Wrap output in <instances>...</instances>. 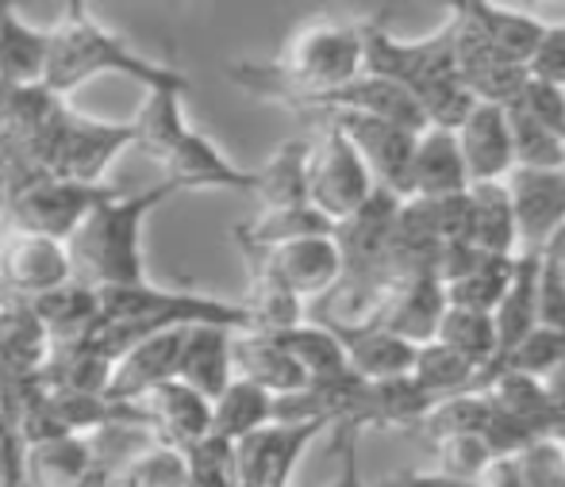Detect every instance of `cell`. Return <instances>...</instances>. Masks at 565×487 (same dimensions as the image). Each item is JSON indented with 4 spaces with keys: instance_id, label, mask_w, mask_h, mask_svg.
<instances>
[{
    "instance_id": "6da1fadb",
    "label": "cell",
    "mask_w": 565,
    "mask_h": 487,
    "mask_svg": "<svg viewBox=\"0 0 565 487\" xmlns=\"http://www.w3.org/2000/svg\"><path fill=\"white\" fill-rule=\"evenodd\" d=\"M365 74L362 20H312L289 35L274 62H235L227 77L235 89L262 104L285 108L289 100L339 89Z\"/></svg>"
},
{
    "instance_id": "7a4b0ae2",
    "label": "cell",
    "mask_w": 565,
    "mask_h": 487,
    "mask_svg": "<svg viewBox=\"0 0 565 487\" xmlns=\"http://www.w3.org/2000/svg\"><path fill=\"white\" fill-rule=\"evenodd\" d=\"M105 74L127 77V82L142 85L147 93H189V77L181 69L135 51L119 31L108 28L105 20H97V12L89 4L74 0L58 20V28H54L51 66H46L43 89L51 97L66 100L74 89H82L93 77Z\"/></svg>"
},
{
    "instance_id": "3957f363",
    "label": "cell",
    "mask_w": 565,
    "mask_h": 487,
    "mask_svg": "<svg viewBox=\"0 0 565 487\" xmlns=\"http://www.w3.org/2000/svg\"><path fill=\"white\" fill-rule=\"evenodd\" d=\"M362 43H365V74L381 82L401 85L404 93L416 97L427 111L431 127H450L458 131L461 119L473 108V97L461 85L458 62H454V35L450 23L419 39H401L377 20H362Z\"/></svg>"
},
{
    "instance_id": "277c9868",
    "label": "cell",
    "mask_w": 565,
    "mask_h": 487,
    "mask_svg": "<svg viewBox=\"0 0 565 487\" xmlns=\"http://www.w3.org/2000/svg\"><path fill=\"white\" fill-rule=\"evenodd\" d=\"M185 193L178 181H158L142 193H119L97 207L70 238V261H74V281L89 284L97 292L113 289H139L147 284L142 266V223L158 204Z\"/></svg>"
},
{
    "instance_id": "5b68a950",
    "label": "cell",
    "mask_w": 565,
    "mask_h": 487,
    "mask_svg": "<svg viewBox=\"0 0 565 487\" xmlns=\"http://www.w3.org/2000/svg\"><path fill=\"white\" fill-rule=\"evenodd\" d=\"M131 123L135 150L154 158L166 170V181H178L185 193L201 188L254 193V170H238L216 142L204 139L185 119V93H147Z\"/></svg>"
},
{
    "instance_id": "8992f818",
    "label": "cell",
    "mask_w": 565,
    "mask_h": 487,
    "mask_svg": "<svg viewBox=\"0 0 565 487\" xmlns=\"http://www.w3.org/2000/svg\"><path fill=\"white\" fill-rule=\"evenodd\" d=\"M377 188L381 185L373 181L354 142L335 123H323L312 139V158H308V204L339 227L350 215L362 212L377 196Z\"/></svg>"
},
{
    "instance_id": "52a82bcc",
    "label": "cell",
    "mask_w": 565,
    "mask_h": 487,
    "mask_svg": "<svg viewBox=\"0 0 565 487\" xmlns=\"http://www.w3.org/2000/svg\"><path fill=\"white\" fill-rule=\"evenodd\" d=\"M124 188L116 185H82V181L51 177V173H39V177H23L12 193V223L31 235H46L70 242V238L82 230V223L97 212L105 199L119 196Z\"/></svg>"
},
{
    "instance_id": "ba28073f",
    "label": "cell",
    "mask_w": 565,
    "mask_h": 487,
    "mask_svg": "<svg viewBox=\"0 0 565 487\" xmlns=\"http://www.w3.org/2000/svg\"><path fill=\"white\" fill-rule=\"evenodd\" d=\"M450 35H454V62H458V77L469 89V97L477 104H500L512 108L515 97L527 85V66L512 62L508 54H500L489 39L477 31V23L461 12L458 4H450Z\"/></svg>"
},
{
    "instance_id": "9c48e42d",
    "label": "cell",
    "mask_w": 565,
    "mask_h": 487,
    "mask_svg": "<svg viewBox=\"0 0 565 487\" xmlns=\"http://www.w3.org/2000/svg\"><path fill=\"white\" fill-rule=\"evenodd\" d=\"M235 250L243 253L246 269H266L305 303L331 300L342 284V250L335 235L300 238V242L277 246V250H250V246H235Z\"/></svg>"
},
{
    "instance_id": "30bf717a",
    "label": "cell",
    "mask_w": 565,
    "mask_h": 487,
    "mask_svg": "<svg viewBox=\"0 0 565 487\" xmlns=\"http://www.w3.org/2000/svg\"><path fill=\"white\" fill-rule=\"evenodd\" d=\"M70 281H74V261L66 242L20 227L0 238V292L4 295L31 303Z\"/></svg>"
},
{
    "instance_id": "8fae6325",
    "label": "cell",
    "mask_w": 565,
    "mask_h": 487,
    "mask_svg": "<svg viewBox=\"0 0 565 487\" xmlns=\"http://www.w3.org/2000/svg\"><path fill=\"white\" fill-rule=\"evenodd\" d=\"M328 430L331 426H323V422H281V419L254 430L250 437H243L235 445L238 487H289L308 445L320 434H328Z\"/></svg>"
},
{
    "instance_id": "7c38bea8",
    "label": "cell",
    "mask_w": 565,
    "mask_h": 487,
    "mask_svg": "<svg viewBox=\"0 0 565 487\" xmlns=\"http://www.w3.org/2000/svg\"><path fill=\"white\" fill-rule=\"evenodd\" d=\"M515 261L520 258H497V253H481L469 242H447L439 261V284L447 295V307L466 311H492L504 303L508 289H512Z\"/></svg>"
},
{
    "instance_id": "4fadbf2b",
    "label": "cell",
    "mask_w": 565,
    "mask_h": 487,
    "mask_svg": "<svg viewBox=\"0 0 565 487\" xmlns=\"http://www.w3.org/2000/svg\"><path fill=\"white\" fill-rule=\"evenodd\" d=\"M131 414L142 430H150L158 445L173 453H189L212 437V403L181 380H170L142 396L131 407Z\"/></svg>"
},
{
    "instance_id": "5bb4252c",
    "label": "cell",
    "mask_w": 565,
    "mask_h": 487,
    "mask_svg": "<svg viewBox=\"0 0 565 487\" xmlns=\"http://www.w3.org/2000/svg\"><path fill=\"white\" fill-rule=\"evenodd\" d=\"M520 223L523 253H546L565 230V165L562 170H515L504 181Z\"/></svg>"
},
{
    "instance_id": "9a60e30c",
    "label": "cell",
    "mask_w": 565,
    "mask_h": 487,
    "mask_svg": "<svg viewBox=\"0 0 565 487\" xmlns=\"http://www.w3.org/2000/svg\"><path fill=\"white\" fill-rule=\"evenodd\" d=\"M335 127L354 142L362 162L370 165L373 181L404 199V185H408L412 154H416L419 134L393 123V119H377V116H347V119H335Z\"/></svg>"
},
{
    "instance_id": "2e32d148",
    "label": "cell",
    "mask_w": 565,
    "mask_h": 487,
    "mask_svg": "<svg viewBox=\"0 0 565 487\" xmlns=\"http://www.w3.org/2000/svg\"><path fill=\"white\" fill-rule=\"evenodd\" d=\"M443 315H447V295L439 281H396L381 292L377 307L362 318V323H377L388 334L412 342V346H427L439 338Z\"/></svg>"
},
{
    "instance_id": "e0dca14e",
    "label": "cell",
    "mask_w": 565,
    "mask_h": 487,
    "mask_svg": "<svg viewBox=\"0 0 565 487\" xmlns=\"http://www.w3.org/2000/svg\"><path fill=\"white\" fill-rule=\"evenodd\" d=\"M454 134H458L461 158H466L469 185L508 181L515 173V142L512 123H508V108H500V104H473Z\"/></svg>"
},
{
    "instance_id": "ac0fdd59",
    "label": "cell",
    "mask_w": 565,
    "mask_h": 487,
    "mask_svg": "<svg viewBox=\"0 0 565 487\" xmlns=\"http://www.w3.org/2000/svg\"><path fill=\"white\" fill-rule=\"evenodd\" d=\"M181 342H185V331H166L139 342V346H131L119 361H113V377H108V396H105L108 403L135 407L154 388L178 380Z\"/></svg>"
},
{
    "instance_id": "d6986e66",
    "label": "cell",
    "mask_w": 565,
    "mask_h": 487,
    "mask_svg": "<svg viewBox=\"0 0 565 487\" xmlns=\"http://www.w3.org/2000/svg\"><path fill=\"white\" fill-rule=\"evenodd\" d=\"M312 318H323V323H328L331 331L342 338L347 357H350V369H354L358 380L381 385V380L408 377L412 365H416L419 349L412 346V342L388 334L385 326H377V323H339V318H328V315H312Z\"/></svg>"
},
{
    "instance_id": "ffe728a7",
    "label": "cell",
    "mask_w": 565,
    "mask_h": 487,
    "mask_svg": "<svg viewBox=\"0 0 565 487\" xmlns=\"http://www.w3.org/2000/svg\"><path fill=\"white\" fill-rule=\"evenodd\" d=\"M469 193V170L461 158L458 134L450 127H427L416 139L404 199H439Z\"/></svg>"
},
{
    "instance_id": "44dd1931",
    "label": "cell",
    "mask_w": 565,
    "mask_h": 487,
    "mask_svg": "<svg viewBox=\"0 0 565 487\" xmlns=\"http://www.w3.org/2000/svg\"><path fill=\"white\" fill-rule=\"evenodd\" d=\"M235 331L224 326H189L178 357V380L201 391L209 403H216L235 385Z\"/></svg>"
},
{
    "instance_id": "7402d4cb",
    "label": "cell",
    "mask_w": 565,
    "mask_h": 487,
    "mask_svg": "<svg viewBox=\"0 0 565 487\" xmlns=\"http://www.w3.org/2000/svg\"><path fill=\"white\" fill-rule=\"evenodd\" d=\"M31 311H35L39 323L51 334L54 354L77 349L100 323H105V300H100L97 289H89V284H82V281H70V284H62V289L31 300Z\"/></svg>"
},
{
    "instance_id": "603a6c76",
    "label": "cell",
    "mask_w": 565,
    "mask_h": 487,
    "mask_svg": "<svg viewBox=\"0 0 565 487\" xmlns=\"http://www.w3.org/2000/svg\"><path fill=\"white\" fill-rule=\"evenodd\" d=\"M54 28H31L12 4L0 12V85L8 89H43L51 66Z\"/></svg>"
},
{
    "instance_id": "cb8c5ba5",
    "label": "cell",
    "mask_w": 565,
    "mask_h": 487,
    "mask_svg": "<svg viewBox=\"0 0 565 487\" xmlns=\"http://www.w3.org/2000/svg\"><path fill=\"white\" fill-rule=\"evenodd\" d=\"M469 227L466 242L481 253H497V258H520V223H515V207L508 196L504 181H489V185H469Z\"/></svg>"
},
{
    "instance_id": "d4e9b609",
    "label": "cell",
    "mask_w": 565,
    "mask_h": 487,
    "mask_svg": "<svg viewBox=\"0 0 565 487\" xmlns=\"http://www.w3.org/2000/svg\"><path fill=\"white\" fill-rule=\"evenodd\" d=\"M235 372L238 380H250V385L266 388L277 399L297 396V391L308 388L305 369L292 361V354L274 334H254V331L235 334Z\"/></svg>"
},
{
    "instance_id": "484cf974",
    "label": "cell",
    "mask_w": 565,
    "mask_h": 487,
    "mask_svg": "<svg viewBox=\"0 0 565 487\" xmlns=\"http://www.w3.org/2000/svg\"><path fill=\"white\" fill-rule=\"evenodd\" d=\"M454 4L477 23V31H481L500 54H508V58L520 62V66H531L539 43H543V35H546L543 15L520 12V8H508V4H492V0H454Z\"/></svg>"
},
{
    "instance_id": "4316f807",
    "label": "cell",
    "mask_w": 565,
    "mask_h": 487,
    "mask_svg": "<svg viewBox=\"0 0 565 487\" xmlns=\"http://www.w3.org/2000/svg\"><path fill=\"white\" fill-rule=\"evenodd\" d=\"M539 273H543V253H520L512 289H508L504 303L492 311L497 334H500V354H497V361H492V369H497L504 357H512L539 326Z\"/></svg>"
},
{
    "instance_id": "83f0119b",
    "label": "cell",
    "mask_w": 565,
    "mask_h": 487,
    "mask_svg": "<svg viewBox=\"0 0 565 487\" xmlns=\"http://www.w3.org/2000/svg\"><path fill=\"white\" fill-rule=\"evenodd\" d=\"M308 158H312V139H289L254 170L250 196L262 204V212L308 204Z\"/></svg>"
},
{
    "instance_id": "f1b7e54d",
    "label": "cell",
    "mask_w": 565,
    "mask_h": 487,
    "mask_svg": "<svg viewBox=\"0 0 565 487\" xmlns=\"http://www.w3.org/2000/svg\"><path fill=\"white\" fill-rule=\"evenodd\" d=\"M89 437H54L23 450V487H89L93 480Z\"/></svg>"
},
{
    "instance_id": "f546056e",
    "label": "cell",
    "mask_w": 565,
    "mask_h": 487,
    "mask_svg": "<svg viewBox=\"0 0 565 487\" xmlns=\"http://www.w3.org/2000/svg\"><path fill=\"white\" fill-rule=\"evenodd\" d=\"M335 235V223L312 204L300 207H277V212H258L254 219L231 227V242L250 246V250H277V246L300 242V238Z\"/></svg>"
},
{
    "instance_id": "4dcf8cb0",
    "label": "cell",
    "mask_w": 565,
    "mask_h": 487,
    "mask_svg": "<svg viewBox=\"0 0 565 487\" xmlns=\"http://www.w3.org/2000/svg\"><path fill=\"white\" fill-rule=\"evenodd\" d=\"M277 338L292 354V361L305 369L308 385H339V380L354 377L347 346L323 318H308V323L292 326V331L277 334Z\"/></svg>"
},
{
    "instance_id": "1f68e13d",
    "label": "cell",
    "mask_w": 565,
    "mask_h": 487,
    "mask_svg": "<svg viewBox=\"0 0 565 487\" xmlns=\"http://www.w3.org/2000/svg\"><path fill=\"white\" fill-rule=\"evenodd\" d=\"M250 273V284H246V295H238V303L250 315V331L254 334H285L292 326L308 323V303L300 300L297 292L285 289L277 277H269L266 269H246Z\"/></svg>"
},
{
    "instance_id": "d6a6232c",
    "label": "cell",
    "mask_w": 565,
    "mask_h": 487,
    "mask_svg": "<svg viewBox=\"0 0 565 487\" xmlns=\"http://www.w3.org/2000/svg\"><path fill=\"white\" fill-rule=\"evenodd\" d=\"M274 419H277V396H269L266 388L250 385V380L235 377V385L212 403V437H224V442L238 445L254 430L269 426Z\"/></svg>"
},
{
    "instance_id": "836d02e7",
    "label": "cell",
    "mask_w": 565,
    "mask_h": 487,
    "mask_svg": "<svg viewBox=\"0 0 565 487\" xmlns=\"http://www.w3.org/2000/svg\"><path fill=\"white\" fill-rule=\"evenodd\" d=\"M439 346L454 349L458 357H466L469 365L481 369V377L492 369L500 354V334H497V318L484 315V311H466V307H447L439 326Z\"/></svg>"
},
{
    "instance_id": "e575fe53",
    "label": "cell",
    "mask_w": 565,
    "mask_h": 487,
    "mask_svg": "<svg viewBox=\"0 0 565 487\" xmlns=\"http://www.w3.org/2000/svg\"><path fill=\"white\" fill-rule=\"evenodd\" d=\"M412 380H416L435 403H443V399L466 396V391L481 388V369L469 365L466 357H458L454 349L439 346V342H427V346H419V354H416Z\"/></svg>"
},
{
    "instance_id": "d590c367",
    "label": "cell",
    "mask_w": 565,
    "mask_h": 487,
    "mask_svg": "<svg viewBox=\"0 0 565 487\" xmlns=\"http://www.w3.org/2000/svg\"><path fill=\"white\" fill-rule=\"evenodd\" d=\"M373 403H377V426L373 430H388V434H419L427 414L435 411V399L412 380V372L373 385Z\"/></svg>"
},
{
    "instance_id": "8d00e7d4",
    "label": "cell",
    "mask_w": 565,
    "mask_h": 487,
    "mask_svg": "<svg viewBox=\"0 0 565 487\" xmlns=\"http://www.w3.org/2000/svg\"><path fill=\"white\" fill-rule=\"evenodd\" d=\"M431 450H435V473L458 484H473V487H481L484 473H489L492 461H497L492 442L477 434L443 437V442H431Z\"/></svg>"
},
{
    "instance_id": "74e56055",
    "label": "cell",
    "mask_w": 565,
    "mask_h": 487,
    "mask_svg": "<svg viewBox=\"0 0 565 487\" xmlns=\"http://www.w3.org/2000/svg\"><path fill=\"white\" fill-rule=\"evenodd\" d=\"M508 123H512V142H515V170H562L565 165L562 134L535 123L520 108H508Z\"/></svg>"
},
{
    "instance_id": "f35d334b",
    "label": "cell",
    "mask_w": 565,
    "mask_h": 487,
    "mask_svg": "<svg viewBox=\"0 0 565 487\" xmlns=\"http://www.w3.org/2000/svg\"><path fill=\"white\" fill-rule=\"evenodd\" d=\"M562 369H565V334L546 331V326H535L531 338L523 342L512 357H504L497 369L484 372V377H492V372H523V377L551 380V377H558Z\"/></svg>"
},
{
    "instance_id": "ab89813d",
    "label": "cell",
    "mask_w": 565,
    "mask_h": 487,
    "mask_svg": "<svg viewBox=\"0 0 565 487\" xmlns=\"http://www.w3.org/2000/svg\"><path fill=\"white\" fill-rule=\"evenodd\" d=\"M512 108H520L523 116H531L535 123L551 127L554 134L565 139V89H558V85H546V82L527 77V85H523V93L515 97Z\"/></svg>"
},
{
    "instance_id": "60d3db41",
    "label": "cell",
    "mask_w": 565,
    "mask_h": 487,
    "mask_svg": "<svg viewBox=\"0 0 565 487\" xmlns=\"http://www.w3.org/2000/svg\"><path fill=\"white\" fill-rule=\"evenodd\" d=\"M527 476V487H565V450L558 442H531L515 453Z\"/></svg>"
},
{
    "instance_id": "b9f144b4",
    "label": "cell",
    "mask_w": 565,
    "mask_h": 487,
    "mask_svg": "<svg viewBox=\"0 0 565 487\" xmlns=\"http://www.w3.org/2000/svg\"><path fill=\"white\" fill-rule=\"evenodd\" d=\"M527 74L535 77V82L565 89V20L546 23V35H543V43H539L535 58H531Z\"/></svg>"
},
{
    "instance_id": "7bdbcfd3",
    "label": "cell",
    "mask_w": 565,
    "mask_h": 487,
    "mask_svg": "<svg viewBox=\"0 0 565 487\" xmlns=\"http://www.w3.org/2000/svg\"><path fill=\"white\" fill-rule=\"evenodd\" d=\"M539 326L565 334V281L558 269L546 261V253H543V273H539Z\"/></svg>"
},
{
    "instance_id": "ee69618b",
    "label": "cell",
    "mask_w": 565,
    "mask_h": 487,
    "mask_svg": "<svg viewBox=\"0 0 565 487\" xmlns=\"http://www.w3.org/2000/svg\"><path fill=\"white\" fill-rule=\"evenodd\" d=\"M335 434H339V473L331 476L328 487H373L362 476V453H358L362 430H335Z\"/></svg>"
},
{
    "instance_id": "f6af8a7d",
    "label": "cell",
    "mask_w": 565,
    "mask_h": 487,
    "mask_svg": "<svg viewBox=\"0 0 565 487\" xmlns=\"http://www.w3.org/2000/svg\"><path fill=\"white\" fill-rule=\"evenodd\" d=\"M0 487H23V450L8 422H0Z\"/></svg>"
},
{
    "instance_id": "bcb514c9",
    "label": "cell",
    "mask_w": 565,
    "mask_h": 487,
    "mask_svg": "<svg viewBox=\"0 0 565 487\" xmlns=\"http://www.w3.org/2000/svg\"><path fill=\"white\" fill-rule=\"evenodd\" d=\"M373 487H473V484L447 480V476H439L435 468H427V473H408V468H401V473H385L381 480H373Z\"/></svg>"
},
{
    "instance_id": "7dc6e473",
    "label": "cell",
    "mask_w": 565,
    "mask_h": 487,
    "mask_svg": "<svg viewBox=\"0 0 565 487\" xmlns=\"http://www.w3.org/2000/svg\"><path fill=\"white\" fill-rule=\"evenodd\" d=\"M481 487H527V476H523L520 457H497L492 468L484 473Z\"/></svg>"
},
{
    "instance_id": "c3c4849f",
    "label": "cell",
    "mask_w": 565,
    "mask_h": 487,
    "mask_svg": "<svg viewBox=\"0 0 565 487\" xmlns=\"http://www.w3.org/2000/svg\"><path fill=\"white\" fill-rule=\"evenodd\" d=\"M546 261H551V266L558 269V273H562V281H565V230H562V235L551 242V250H546Z\"/></svg>"
},
{
    "instance_id": "681fc988",
    "label": "cell",
    "mask_w": 565,
    "mask_h": 487,
    "mask_svg": "<svg viewBox=\"0 0 565 487\" xmlns=\"http://www.w3.org/2000/svg\"><path fill=\"white\" fill-rule=\"evenodd\" d=\"M12 193H15L12 173H8V165L0 162V212H8V207H12Z\"/></svg>"
},
{
    "instance_id": "f907efd6",
    "label": "cell",
    "mask_w": 565,
    "mask_h": 487,
    "mask_svg": "<svg viewBox=\"0 0 565 487\" xmlns=\"http://www.w3.org/2000/svg\"><path fill=\"white\" fill-rule=\"evenodd\" d=\"M562 450H565V445H562Z\"/></svg>"
}]
</instances>
